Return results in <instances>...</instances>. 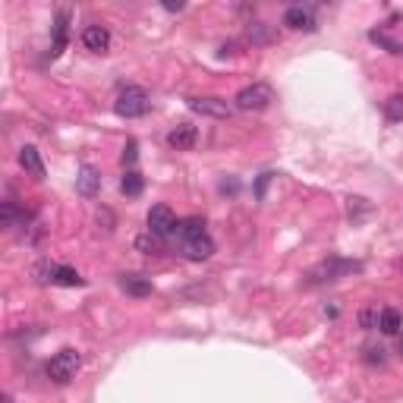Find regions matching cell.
I'll list each match as a JSON object with an SVG mask.
<instances>
[{"label":"cell","mask_w":403,"mask_h":403,"mask_svg":"<svg viewBox=\"0 0 403 403\" xmlns=\"http://www.w3.org/2000/svg\"><path fill=\"white\" fill-rule=\"evenodd\" d=\"M183 6H186V4H180V0H177V4H164V10H167V13H180Z\"/></svg>","instance_id":"26"},{"label":"cell","mask_w":403,"mask_h":403,"mask_svg":"<svg viewBox=\"0 0 403 403\" xmlns=\"http://www.w3.org/2000/svg\"><path fill=\"white\" fill-rule=\"evenodd\" d=\"M195 139H199V129L193 127V123H177V127L167 133V145H171L173 151H189L195 145Z\"/></svg>","instance_id":"11"},{"label":"cell","mask_w":403,"mask_h":403,"mask_svg":"<svg viewBox=\"0 0 403 403\" xmlns=\"http://www.w3.org/2000/svg\"><path fill=\"white\" fill-rule=\"evenodd\" d=\"M359 321H362V328H369L372 331V328H378V312L375 309H362L359 312Z\"/></svg>","instance_id":"23"},{"label":"cell","mask_w":403,"mask_h":403,"mask_svg":"<svg viewBox=\"0 0 403 403\" xmlns=\"http://www.w3.org/2000/svg\"><path fill=\"white\" fill-rule=\"evenodd\" d=\"M173 240H177L180 255L183 259H189V262H205V259L215 255V240L208 237L202 217H183V221L177 224Z\"/></svg>","instance_id":"1"},{"label":"cell","mask_w":403,"mask_h":403,"mask_svg":"<svg viewBox=\"0 0 403 403\" xmlns=\"http://www.w3.org/2000/svg\"><path fill=\"white\" fill-rule=\"evenodd\" d=\"M79 369H82V353L72 347H63L60 353H54L48 359L45 375L54 381V385H70V381L79 375Z\"/></svg>","instance_id":"3"},{"label":"cell","mask_w":403,"mask_h":403,"mask_svg":"<svg viewBox=\"0 0 403 403\" xmlns=\"http://www.w3.org/2000/svg\"><path fill=\"white\" fill-rule=\"evenodd\" d=\"M35 274H38V281L57 284V287H85V277L70 265H50V262H45V265L35 268Z\"/></svg>","instance_id":"6"},{"label":"cell","mask_w":403,"mask_h":403,"mask_svg":"<svg viewBox=\"0 0 403 403\" xmlns=\"http://www.w3.org/2000/svg\"><path fill=\"white\" fill-rule=\"evenodd\" d=\"M271 101H274V89H271L268 82H252V85H246V89L237 92L233 104L246 114H259V111H268Z\"/></svg>","instance_id":"5"},{"label":"cell","mask_w":403,"mask_h":403,"mask_svg":"<svg viewBox=\"0 0 403 403\" xmlns=\"http://www.w3.org/2000/svg\"><path fill=\"white\" fill-rule=\"evenodd\" d=\"M67 35H70V10H57L54 16V45H50V57H57L67 48Z\"/></svg>","instance_id":"14"},{"label":"cell","mask_w":403,"mask_h":403,"mask_svg":"<svg viewBox=\"0 0 403 403\" xmlns=\"http://www.w3.org/2000/svg\"><path fill=\"white\" fill-rule=\"evenodd\" d=\"M120 287L129 293V296H151V281L149 277H142V274H123L120 277Z\"/></svg>","instance_id":"16"},{"label":"cell","mask_w":403,"mask_h":403,"mask_svg":"<svg viewBox=\"0 0 403 403\" xmlns=\"http://www.w3.org/2000/svg\"><path fill=\"white\" fill-rule=\"evenodd\" d=\"M19 167L35 180H45V161H41V151L35 145H23L19 149Z\"/></svg>","instance_id":"13"},{"label":"cell","mask_w":403,"mask_h":403,"mask_svg":"<svg viewBox=\"0 0 403 403\" xmlns=\"http://www.w3.org/2000/svg\"><path fill=\"white\" fill-rule=\"evenodd\" d=\"M359 271H362V262L337 259V255H331V259L318 262L315 268L306 271V284H309V287H318V284H334V281H340V277L359 274Z\"/></svg>","instance_id":"2"},{"label":"cell","mask_w":403,"mask_h":403,"mask_svg":"<svg viewBox=\"0 0 403 403\" xmlns=\"http://www.w3.org/2000/svg\"><path fill=\"white\" fill-rule=\"evenodd\" d=\"M362 359L369 365H385L387 362V350L385 347H375V343H365V347H362Z\"/></svg>","instance_id":"20"},{"label":"cell","mask_w":403,"mask_h":403,"mask_svg":"<svg viewBox=\"0 0 403 403\" xmlns=\"http://www.w3.org/2000/svg\"><path fill=\"white\" fill-rule=\"evenodd\" d=\"M151 107L149 101V92L142 85H127V89L117 92V101H114V111L123 117V120H136V117H145Z\"/></svg>","instance_id":"4"},{"label":"cell","mask_w":403,"mask_h":403,"mask_svg":"<svg viewBox=\"0 0 403 403\" xmlns=\"http://www.w3.org/2000/svg\"><path fill=\"white\" fill-rule=\"evenodd\" d=\"M76 193L82 195V199H95V195L101 193V173L95 171L92 164H82L76 173Z\"/></svg>","instance_id":"12"},{"label":"cell","mask_w":403,"mask_h":403,"mask_svg":"<svg viewBox=\"0 0 403 403\" xmlns=\"http://www.w3.org/2000/svg\"><path fill=\"white\" fill-rule=\"evenodd\" d=\"M82 45L85 50H92V54H107V48H111V28L107 26H85L82 28Z\"/></svg>","instance_id":"10"},{"label":"cell","mask_w":403,"mask_h":403,"mask_svg":"<svg viewBox=\"0 0 403 403\" xmlns=\"http://www.w3.org/2000/svg\"><path fill=\"white\" fill-rule=\"evenodd\" d=\"M400 337V353H403V334H397Z\"/></svg>","instance_id":"27"},{"label":"cell","mask_w":403,"mask_h":403,"mask_svg":"<svg viewBox=\"0 0 403 403\" xmlns=\"http://www.w3.org/2000/svg\"><path fill=\"white\" fill-rule=\"evenodd\" d=\"M120 189H123L127 199H139L142 189H145V177L139 171H127V173H123V180H120Z\"/></svg>","instance_id":"17"},{"label":"cell","mask_w":403,"mask_h":403,"mask_svg":"<svg viewBox=\"0 0 403 403\" xmlns=\"http://www.w3.org/2000/svg\"><path fill=\"white\" fill-rule=\"evenodd\" d=\"M385 117H387L391 123L403 120V95H391V98L385 101Z\"/></svg>","instance_id":"21"},{"label":"cell","mask_w":403,"mask_h":403,"mask_svg":"<svg viewBox=\"0 0 403 403\" xmlns=\"http://www.w3.org/2000/svg\"><path fill=\"white\" fill-rule=\"evenodd\" d=\"M19 221H26V211H19L16 202L6 199L4 205H0V224H4L6 230H13V227H16Z\"/></svg>","instance_id":"18"},{"label":"cell","mask_w":403,"mask_h":403,"mask_svg":"<svg viewBox=\"0 0 403 403\" xmlns=\"http://www.w3.org/2000/svg\"><path fill=\"white\" fill-rule=\"evenodd\" d=\"M271 180H274V173H262V177L255 180V199H265V189Z\"/></svg>","instance_id":"24"},{"label":"cell","mask_w":403,"mask_h":403,"mask_svg":"<svg viewBox=\"0 0 403 403\" xmlns=\"http://www.w3.org/2000/svg\"><path fill=\"white\" fill-rule=\"evenodd\" d=\"M136 161H139V142H136V139H129L127 149H123V164H129V171H133Z\"/></svg>","instance_id":"22"},{"label":"cell","mask_w":403,"mask_h":403,"mask_svg":"<svg viewBox=\"0 0 403 403\" xmlns=\"http://www.w3.org/2000/svg\"><path fill=\"white\" fill-rule=\"evenodd\" d=\"M186 104H189V111H193V114L215 117V120H227V117L233 114V107L227 104L224 98H215V95H202V98H189Z\"/></svg>","instance_id":"9"},{"label":"cell","mask_w":403,"mask_h":403,"mask_svg":"<svg viewBox=\"0 0 403 403\" xmlns=\"http://www.w3.org/2000/svg\"><path fill=\"white\" fill-rule=\"evenodd\" d=\"M145 224H149V233L158 240H167L177 233V215H173L167 205H151L149 208V217H145Z\"/></svg>","instance_id":"7"},{"label":"cell","mask_w":403,"mask_h":403,"mask_svg":"<svg viewBox=\"0 0 403 403\" xmlns=\"http://www.w3.org/2000/svg\"><path fill=\"white\" fill-rule=\"evenodd\" d=\"M284 26L293 28V32H315L318 28V19H315V6L309 4H293L284 13Z\"/></svg>","instance_id":"8"},{"label":"cell","mask_w":403,"mask_h":403,"mask_svg":"<svg viewBox=\"0 0 403 403\" xmlns=\"http://www.w3.org/2000/svg\"><path fill=\"white\" fill-rule=\"evenodd\" d=\"M378 331L387 337H397L403 331V315L397 309H381L378 312Z\"/></svg>","instance_id":"15"},{"label":"cell","mask_w":403,"mask_h":403,"mask_svg":"<svg viewBox=\"0 0 403 403\" xmlns=\"http://www.w3.org/2000/svg\"><path fill=\"white\" fill-rule=\"evenodd\" d=\"M136 249L145 255H164V246H161L158 237H151V233H145V237H136Z\"/></svg>","instance_id":"19"},{"label":"cell","mask_w":403,"mask_h":403,"mask_svg":"<svg viewBox=\"0 0 403 403\" xmlns=\"http://www.w3.org/2000/svg\"><path fill=\"white\" fill-rule=\"evenodd\" d=\"M104 221V230H114V215H111V208H101L98 211V224Z\"/></svg>","instance_id":"25"}]
</instances>
